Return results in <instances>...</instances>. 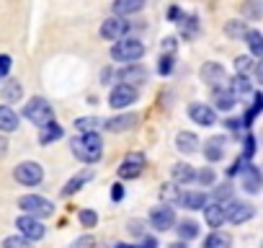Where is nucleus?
Listing matches in <instances>:
<instances>
[{
	"instance_id": "f257e3e1",
	"label": "nucleus",
	"mask_w": 263,
	"mask_h": 248,
	"mask_svg": "<svg viewBox=\"0 0 263 248\" xmlns=\"http://www.w3.org/2000/svg\"><path fill=\"white\" fill-rule=\"evenodd\" d=\"M70 145H72L75 158H80L83 163H96V161H101V155H103V143H101V137H98L96 132L80 135V137H75Z\"/></svg>"
},
{
	"instance_id": "f03ea898",
	"label": "nucleus",
	"mask_w": 263,
	"mask_h": 248,
	"mask_svg": "<svg viewBox=\"0 0 263 248\" xmlns=\"http://www.w3.org/2000/svg\"><path fill=\"white\" fill-rule=\"evenodd\" d=\"M145 55V44L140 39H119L114 47H111V57L116 62H137L140 57Z\"/></svg>"
},
{
	"instance_id": "7ed1b4c3",
	"label": "nucleus",
	"mask_w": 263,
	"mask_h": 248,
	"mask_svg": "<svg viewBox=\"0 0 263 248\" xmlns=\"http://www.w3.org/2000/svg\"><path fill=\"white\" fill-rule=\"evenodd\" d=\"M24 114H26V119H29V121H34V124H36L39 130L44 127V124L54 121V111H52V106H49L44 98H31V101L26 103Z\"/></svg>"
},
{
	"instance_id": "20e7f679",
	"label": "nucleus",
	"mask_w": 263,
	"mask_h": 248,
	"mask_svg": "<svg viewBox=\"0 0 263 248\" xmlns=\"http://www.w3.org/2000/svg\"><path fill=\"white\" fill-rule=\"evenodd\" d=\"M18 207H21L24 212H29L31 217H49V215L54 212V204H52L49 199L39 197V194H26V197H21V199H18Z\"/></svg>"
},
{
	"instance_id": "39448f33",
	"label": "nucleus",
	"mask_w": 263,
	"mask_h": 248,
	"mask_svg": "<svg viewBox=\"0 0 263 248\" xmlns=\"http://www.w3.org/2000/svg\"><path fill=\"white\" fill-rule=\"evenodd\" d=\"M13 179H16L18 184H24V186H36V184H42V179H44V168H42L39 163H34V161H26V163H21V166L13 171Z\"/></svg>"
},
{
	"instance_id": "423d86ee",
	"label": "nucleus",
	"mask_w": 263,
	"mask_h": 248,
	"mask_svg": "<svg viewBox=\"0 0 263 248\" xmlns=\"http://www.w3.org/2000/svg\"><path fill=\"white\" fill-rule=\"evenodd\" d=\"M16 227H18V235H24L26 240H42L44 238V225L39 217H31V215H24L16 220Z\"/></svg>"
},
{
	"instance_id": "0eeeda50",
	"label": "nucleus",
	"mask_w": 263,
	"mask_h": 248,
	"mask_svg": "<svg viewBox=\"0 0 263 248\" xmlns=\"http://www.w3.org/2000/svg\"><path fill=\"white\" fill-rule=\"evenodd\" d=\"M253 215H255V209H253V204H248V202H230V204H224V220L232 222V225H242V222H248Z\"/></svg>"
},
{
	"instance_id": "6e6552de",
	"label": "nucleus",
	"mask_w": 263,
	"mask_h": 248,
	"mask_svg": "<svg viewBox=\"0 0 263 248\" xmlns=\"http://www.w3.org/2000/svg\"><path fill=\"white\" fill-rule=\"evenodd\" d=\"M150 225H153L155 230H160V233L171 230V227L176 225V212H173V207H168V204L155 207V209L150 212Z\"/></svg>"
},
{
	"instance_id": "1a4fd4ad",
	"label": "nucleus",
	"mask_w": 263,
	"mask_h": 248,
	"mask_svg": "<svg viewBox=\"0 0 263 248\" xmlns=\"http://www.w3.org/2000/svg\"><path fill=\"white\" fill-rule=\"evenodd\" d=\"M116 80H119V85L137 88V85H142V83L147 80V70L140 67V65H129V67H121V70L116 73Z\"/></svg>"
},
{
	"instance_id": "9d476101",
	"label": "nucleus",
	"mask_w": 263,
	"mask_h": 248,
	"mask_svg": "<svg viewBox=\"0 0 263 248\" xmlns=\"http://www.w3.org/2000/svg\"><path fill=\"white\" fill-rule=\"evenodd\" d=\"M137 101V88H132V85H116L111 93H108V103L114 109H126Z\"/></svg>"
},
{
	"instance_id": "9b49d317",
	"label": "nucleus",
	"mask_w": 263,
	"mask_h": 248,
	"mask_svg": "<svg viewBox=\"0 0 263 248\" xmlns=\"http://www.w3.org/2000/svg\"><path fill=\"white\" fill-rule=\"evenodd\" d=\"M201 80L217 91V88H222V85L227 83V73H224V67H222L219 62H204V67H201Z\"/></svg>"
},
{
	"instance_id": "f8f14e48",
	"label": "nucleus",
	"mask_w": 263,
	"mask_h": 248,
	"mask_svg": "<svg viewBox=\"0 0 263 248\" xmlns=\"http://www.w3.org/2000/svg\"><path fill=\"white\" fill-rule=\"evenodd\" d=\"M142 168H145V155L129 153L126 161L119 166V179H137V176H142Z\"/></svg>"
},
{
	"instance_id": "ddd939ff",
	"label": "nucleus",
	"mask_w": 263,
	"mask_h": 248,
	"mask_svg": "<svg viewBox=\"0 0 263 248\" xmlns=\"http://www.w3.org/2000/svg\"><path fill=\"white\" fill-rule=\"evenodd\" d=\"M126 29H129V24L116 16V19H108V21L101 24V37H103L106 42H119V39L126 34Z\"/></svg>"
},
{
	"instance_id": "4468645a",
	"label": "nucleus",
	"mask_w": 263,
	"mask_h": 248,
	"mask_svg": "<svg viewBox=\"0 0 263 248\" xmlns=\"http://www.w3.org/2000/svg\"><path fill=\"white\" fill-rule=\"evenodd\" d=\"M189 116L196 121V124H201V127H212L214 124V109L212 106H206V103H191L189 106Z\"/></svg>"
},
{
	"instance_id": "2eb2a0df",
	"label": "nucleus",
	"mask_w": 263,
	"mask_h": 248,
	"mask_svg": "<svg viewBox=\"0 0 263 248\" xmlns=\"http://www.w3.org/2000/svg\"><path fill=\"white\" fill-rule=\"evenodd\" d=\"M240 171H242V189L250 191V194H258L260 186H263V173H260L255 166H245V168H240Z\"/></svg>"
},
{
	"instance_id": "dca6fc26",
	"label": "nucleus",
	"mask_w": 263,
	"mask_h": 248,
	"mask_svg": "<svg viewBox=\"0 0 263 248\" xmlns=\"http://www.w3.org/2000/svg\"><path fill=\"white\" fill-rule=\"evenodd\" d=\"M137 121H140L137 114H121V116H114V119L106 121V130L108 132H126V130L135 127Z\"/></svg>"
},
{
	"instance_id": "f3484780",
	"label": "nucleus",
	"mask_w": 263,
	"mask_h": 248,
	"mask_svg": "<svg viewBox=\"0 0 263 248\" xmlns=\"http://www.w3.org/2000/svg\"><path fill=\"white\" fill-rule=\"evenodd\" d=\"M176 202L186 209H204L206 207V194L204 191H183V194H178Z\"/></svg>"
},
{
	"instance_id": "a211bd4d",
	"label": "nucleus",
	"mask_w": 263,
	"mask_h": 248,
	"mask_svg": "<svg viewBox=\"0 0 263 248\" xmlns=\"http://www.w3.org/2000/svg\"><path fill=\"white\" fill-rule=\"evenodd\" d=\"M235 103H237V98H235V93L227 88H217L214 91V109L217 111H232L235 109Z\"/></svg>"
},
{
	"instance_id": "6ab92c4d",
	"label": "nucleus",
	"mask_w": 263,
	"mask_h": 248,
	"mask_svg": "<svg viewBox=\"0 0 263 248\" xmlns=\"http://www.w3.org/2000/svg\"><path fill=\"white\" fill-rule=\"evenodd\" d=\"M145 8V0H116L114 3V13L116 16H132V13H140Z\"/></svg>"
},
{
	"instance_id": "aec40b11",
	"label": "nucleus",
	"mask_w": 263,
	"mask_h": 248,
	"mask_svg": "<svg viewBox=\"0 0 263 248\" xmlns=\"http://www.w3.org/2000/svg\"><path fill=\"white\" fill-rule=\"evenodd\" d=\"M18 130V114L11 106H0V132Z\"/></svg>"
},
{
	"instance_id": "412c9836",
	"label": "nucleus",
	"mask_w": 263,
	"mask_h": 248,
	"mask_svg": "<svg viewBox=\"0 0 263 248\" xmlns=\"http://www.w3.org/2000/svg\"><path fill=\"white\" fill-rule=\"evenodd\" d=\"M176 148H178L181 153L191 155V153L199 150V137H196L194 132H178V137H176Z\"/></svg>"
},
{
	"instance_id": "4be33fe9",
	"label": "nucleus",
	"mask_w": 263,
	"mask_h": 248,
	"mask_svg": "<svg viewBox=\"0 0 263 248\" xmlns=\"http://www.w3.org/2000/svg\"><path fill=\"white\" fill-rule=\"evenodd\" d=\"M204 220H206L209 227H219V225L224 222V204L214 202V204L204 207Z\"/></svg>"
},
{
	"instance_id": "5701e85b",
	"label": "nucleus",
	"mask_w": 263,
	"mask_h": 248,
	"mask_svg": "<svg viewBox=\"0 0 263 248\" xmlns=\"http://www.w3.org/2000/svg\"><path fill=\"white\" fill-rule=\"evenodd\" d=\"M204 155H206V161H212V163L222 161V155H224V137H212V140L206 143V148H204Z\"/></svg>"
},
{
	"instance_id": "b1692460",
	"label": "nucleus",
	"mask_w": 263,
	"mask_h": 248,
	"mask_svg": "<svg viewBox=\"0 0 263 248\" xmlns=\"http://www.w3.org/2000/svg\"><path fill=\"white\" fill-rule=\"evenodd\" d=\"M171 173H173V181H176V184H191V181L196 179V171H194V166H189V163H176Z\"/></svg>"
},
{
	"instance_id": "393cba45",
	"label": "nucleus",
	"mask_w": 263,
	"mask_h": 248,
	"mask_svg": "<svg viewBox=\"0 0 263 248\" xmlns=\"http://www.w3.org/2000/svg\"><path fill=\"white\" fill-rule=\"evenodd\" d=\"M3 101L6 103H16L21 96H24V85L18 83V80H8V83H3Z\"/></svg>"
},
{
	"instance_id": "a878e982",
	"label": "nucleus",
	"mask_w": 263,
	"mask_h": 248,
	"mask_svg": "<svg viewBox=\"0 0 263 248\" xmlns=\"http://www.w3.org/2000/svg\"><path fill=\"white\" fill-rule=\"evenodd\" d=\"M90 179H93V171H90V168H85L83 173H78V176H72V179L67 181V186L62 189V194H65V197H70V194H75V191H78V189H80L83 184H88Z\"/></svg>"
},
{
	"instance_id": "bb28decb",
	"label": "nucleus",
	"mask_w": 263,
	"mask_h": 248,
	"mask_svg": "<svg viewBox=\"0 0 263 248\" xmlns=\"http://www.w3.org/2000/svg\"><path fill=\"white\" fill-rule=\"evenodd\" d=\"M230 245H232V238L227 233H219V230H214L212 235L204 238V248H230Z\"/></svg>"
},
{
	"instance_id": "cd10ccee",
	"label": "nucleus",
	"mask_w": 263,
	"mask_h": 248,
	"mask_svg": "<svg viewBox=\"0 0 263 248\" xmlns=\"http://www.w3.org/2000/svg\"><path fill=\"white\" fill-rule=\"evenodd\" d=\"M60 137H62V127H60V124H54V121H49V124H44V127H42L39 143L42 145H49V143H54Z\"/></svg>"
},
{
	"instance_id": "c85d7f7f",
	"label": "nucleus",
	"mask_w": 263,
	"mask_h": 248,
	"mask_svg": "<svg viewBox=\"0 0 263 248\" xmlns=\"http://www.w3.org/2000/svg\"><path fill=\"white\" fill-rule=\"evenodd\" d=\"M101 124H103V121H101L98 116H80V119H75V130H78L80 135H88V132H96Z\"/></svg>"
},
{
	"instance_id": "c756f323",
	"label": "nucleus",
	"mask_w": 263,
	"mask_h": 248,
	"mask_svg": "<svg viewBox=\"0 0 263 248\" xmlns=\"http://www.w3.org/2000/svg\"><path fill=\"white\" fill-rule=\"evenodd\" d=\"M245 42H248V47H250L253 57H263V34H260V31H253V29H248V34H245Z\"/></svg>"
},
{
	"instance_id": "7c9ffc66",
	"label": "nucleus",
	"mask_w": 263,
	"mask_h": 248,
	"mask_svg": "<svg viewBox=\"0 0 263 248\" xmlns=\"http://www.w3.org/2000/svg\"><path fill=\"white\" fill-rule=\"evenodd\" d=\"M176 230H178L181 240H191V238H196V235H199V225H196L194 220H181Z\"/></svg>"
},
{
	"instance_id": "2f4dec72",
	"label": "nucleus",
	"mask_w": 263,
	"mask_h": 248,
	"mask_svg": "<svg viewBox=\"0 0 263 248\" xmlns=\"http://www.w3.org/2000/svg\"><path fill=\"white\" fill-rule=\"evenodd\" d=\"M224 34L232 37V39H245V34H248L245 21H227L224 24Z\"/></svg>"
},
{
	"instance_id": "473e14b6",
	"label": "nucleus",
	"mask_w": 263,
	"mask_h": 248,
	"mask_svg": "<svg viewBox=\"0 0 263 248\" xmlns=\"http://www.w3.org/2000/svg\"><path fill=\"white\" fill-rule=\"evenodd\" d=\"M230 91H232V93H235V98H237V96L250 93V91H253V85H250V80H248L245 75H237V78L230 83Z\"/></svg>"
},
{
	"instance_id": "72a5a7b5",
	"label": "nucleus",
	"mask_w": 263,
	"mask_h": 248,
	"mask_svg": "<svg viewBox=\"0 0 263 248\" xmlns=\"http://www.w3.org/2000/svg\"><path fill=\"white\" fill-rule=\"evenodd\" d=\"M235 70H237V75H250V73H255V62H253V57H248V55H242V57H237L235 60Z\"/></svg>"
},
{
	"instance_id": "f704fd0d",
	"label": "nucleus",
	"mask_w": 263,
	"mask_h": 248,
	"mask_svg": "<svg viewBox=\"0 0 263 248\" xmlns=\"http://www.w3.org/2000/svg\"><path fill=\"white\" fill-rule=\"evenodd\" d=\"M3 248H31V243L24 235H8L3 240Z\"/></svg>"
},
{
	"instance_id": "c9c22d12",
	"label": "nucleus",
	"mask_w": 263,
	"mask_h": 248,
	"mask_svg": "<svg viewBox=\"0 0 263 248\" xmlns=\"http://www.w3.org/2000/svg\"><path fill=\"white\" fill-rule=\"evenodd\" d=\"M158 73H160V75H171V73H173V55H163V57H160Z\"/></svg>"
},
{
	"instance_id": "e433bc0d",
	"label": "nucleus",
	"mask_w": 263,
	"mask_h": 248,
	"mask_svg": "<svg viewBox=\"0 0 263 248\" xmlns=\"http://www.w3.org/2000/svg\"><path fill=\"white\" fill-rule=\"evenodd\" d=\"M80 222H83L85 227H96V222H98V215H96L93 209H80Z\"/></svg>"
},
{
	"instance_id": "4c0bfd02",
	"label": "nucleus",
	"mask_w": 263,
	"mask_h": 248,
	"mask_svg": "<svg viewBox=\"0 0 263 248\" xmlns=\"http://www.w3.org/2000/svg\"><path fill=\"white\" fill-rule=\"evenodd\" d=\"M196 181H199L201 186H212V184H214V171H212V168L199 171V173H196Z\"/></svg>"
},
{
	"instance_id": "58836bf2",
	"label": "nucleus",
	"mask_w": 263,
	"mask_h": 248,
	"mask_svg": "<svg viewBox=\"0 0 263 248\" xmlns=\"http://www.w3.org/2000/svg\"><path fill=\"white\" fill-rule=\"evenodd\" d=\"M196 29H199V24H196V16H189V19H186V24L181 26L183 37H194V34H196Z\"/></svg>"
},
{
	"instance_id": "ea45409f",
	"label": "nucleus",
	"mask_w": 263,
	"mask_h": 248,
	"mask_svg": "<svg viewBox=\"0 0 263 248\" xmlns=\"http://www.w3.org/2000/svg\"><path fill=\"white\" fill-rule=\"evenodd\" d=\"M93 245H96V238H93V235H83V238L72 240L70 248H93Z\"/></svg>"
},
{
	"instance_id": "a19ab883",
	"label": "nucleus",
	"mask_w": 263,
	"mask_h": 248,
	"mask_svg": "<svg viewBox=\"0 0 263 248\" xmlns=\"http://www.w3.org/2000/svg\"><path fill=\"white\" fill-rule=\"evenodd\" d=\"M242 13H245L248 19H258V16H260V6H258V3H253V0H250V3H245Z\"/></svg>"
},
{
	"instance_id": "79ce46f5",
	"label": "nucleus",
	"mask_w": 263,
	"mask_h": 248,
	"mask_svg": "<svg viewBox=\"0 0 263 248\" xmlns=\"http://www.w3.org/2000/svg\"><path fill=\"white\" fill-rule=\"evenodd\" d=\"M230 197H232V186H227V184H224V186H219V189L214 191V199H217L219 204H222L224 199H230Z\"/></svg>"
},
{
	"instance_id": "37998d69",
	"label": "nucleus",
	"mask_w": 263,
	"mask_h": 248,
	"mask_svg": "<svg viewBox=\"0 0 263 248\" xmlns=\"http://www.w3.org/2000/svg\"><path fill=\"white\" fill-rule=\"evenodd\" d=\"M11 65H13V60L8 55H0V75H8L11 73Z\"/></svg>"
},
{
	"instance_id": "c03bdc74",
	"label": "nucleus",
	"mask_w": 263,
	"mask_h": 248,
	"mask_svg": "<svg viewBox=\"0 0 263 248\" xmlns=\"http://www.w3.org/2000/svg\"><path fill=\"white\" fill-rule=\"evenodd\" d=\"M160 197H163V199H178V191H176L173 184H165L163 191H160Z\"/></svg>"
},
{
	"instance_id": "a18cd8bd",
	"label": "nucleus",
	"mask_w": 263,
	"mask_h": 248,
	"mask_svg": "<svg viewBox=\"0 0 263 248\" xmlns=\"http://www.w3.org/2000/svg\"><path fill=\"white\" fill-rule=\"evenodd\" d=\"M111 199H114V202H119V199H124V186H121V184H116V186L111 189Z\"/></svg>"
},
{
	"instance_id": "49530a36",
	"label": "nucleus",
	"mask_w": 263,
	"mask_h": 248,
	"mask_svg": "<svg viewBox=\"0 0 263 248\" xmlns=\"http://www.w3.org/2000/svg\"><path fill=\"white\" fill-rule=\"evenodd\" d=\"M135 248H158V240L147 235V238H142V243H140V245H135Z\"/></svg>"
},
{
	"instance_id": "de8ad7c7",
	"label": "nucleus",
	"mask_w": 263,
	"mask_h": 248,
	"mask_svg": "<svg viewBox=\"0 0 263 248\" xmlns=\"http://www.w3.org/2000/svg\"><path fill=\"white\" fill-rule=\"evenodd\" d=\"M129 233H135V235H142V225H140L137 220H132V222H129Z\"/></svg>"
},
{
	"instance_id": "09e8293b",
	"label": "nucleus",
	"mask_w": 263,
	"mask_h": 248,
	"mask_svg": "<svg viewBox=\"0 0 263 248\" xmlns=\"http://www.w3.org/2000/svg\"><path fill=\"white\" fill-rule=\"evenodd\" d=\"M163 49H165V52H173V49H176V39H173V37L163 39Z\"/></svg>"
},
{
	"instance_id": "8fccbe9b",
	"label": "nucleus",
	"mask_w": 263,
	"mask_h": 248,
	"mask_svg": "<svg viewBox=\"0 0 263 248\" xmlns=\"http://www.w3.org/2000/svg\"><path fill=\"white\" fill-rule=\"evenodd\" d=\"M253 148H255V140H253V137H248V140H245V158H250V155H253Z\"/></svg>"
},
{
	"instance_id": "3c124183",
	"label": "nucleus",
	"mask_w": 263,
	"mask_h": 248,
	"mask_svg": "<svg viewBox=\"0 0 263 248\" xmlns=\"http://www.w3.org/2000/svg\"><path fill=\"white\" fill-rule=\"evenodd\" d=\"M224 124H227V130H232V132H237V130H240V124H242V121H237V119H227Z\"/></svg>"
},
{
	"instance_id": "603ef678",
	"label": "nucleus",
	"mask_w": 263,
	"mask_h": 248,
	"mask_svg": "<svg viewBox=\"0 0 263 248\" xmlns=\"http://www.w3.org/2000/svg\"><path fill=\"white\" fill-rule=\"evenodd\" d=\"M168 19H171V21H176V19H181V8H176V6H173V8L168 11Z\"/></svg>"
},
{
	"instance_id": "864d4df0",
	"label": "nucleus",
	"mask_w": 263,
	"mask_h": 248,
	"mask_svg": "<svg viewBox=\"0 0 263 248\" xmlns=\"http://www.w3.org/2000/svg\"><path fill=\"white\" fill-rule=\"evenodd\" d=\"M255 78H258V83H263V60L255 65Z\"/></svg>"
},
{
	"instance_id": "5fc2aeb1",
	"label": "nucleus",
	"mask_w": 263,
	"mask_h": 248,
	"mask_svg": "<svg viewBox=\"0 0 263 248\" xmlns=\"http://www.w3.org/2000/svg\"><path fill=\"white\" fill-rule=\"evenodd\" d=\"M6 153H8V140H6V137H0V158H3Z\"/></svg>"
},
{
	"instance_id": "6e6d98bb",
	"label": "nucleus",
	"mask_w": 263,
	"mask_h": 248,
	"mask_svg": "<svg viewBox=\"0 0 263 248\" xmlns=\"http://www.w3.org/2000/svg\"><path fill=\"white\" fill-rule=\"evenodd\" d=\"M168 248H186V240H178V243H171Z\"/></svg>"
},
{
	"instance_id": "4d7b16f0",
	"label": "nucleus",
	"mask_w": 263,
	"mask_h": 248,
	"mask_svg": "<svg viewBox=\"0 0 263 248\" xmlns=\"http://www.w3.org/2000/svg\"><path fill=\"white\" fill-rule=\"evenodd\" d=\"M116 248H135V245H126V243H119Z\"/></svg>"
}]
</instances>
